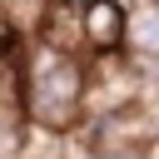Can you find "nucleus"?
<instances>
[{
  "label": "nucleus",
  "instance_id": "nucleus-1",
  "mask_svg": "<svg viewBox=\"0 0 159 159\" xmlns=\"http://www.w3.org/2000/svg\"><path fill=\"white\" fill-rule=\"evenodd\" d=\"M20 70V114L35 134L75 139L94 114V60L89 55H60L30 35L25 55L10 60Z\"/></svg>",
  "mask_w": 159,
  "mask_h": 159
},
{
  "label": "nucleus",
  "instance_id": "nucleus-2",
  "mask_svg": "<svg viewBox=\"0 0 159 159\" xmlns=\"http://www.w3.org/2000/svg\"><path fill=\"white\" fill-rule=\"evenodd\" d=\"M84 55L89 60L129 55V10L119 0H94L84 10Z\"/></svg>",
  "mask_w": 159,
  "mask_h": 159
},
{
  "label": "nucleus",
  "instance_id": "nucleus-3",
  "mask_svg": "<svg viewBox=\"0 0 159 159\" xmlns=\"http://www.w3.org/2000/svg\"><path fill=\"white\" fill-rule=\"evenodd\" d=\"M129 55L144 65H159V5L154 0L129 10Z\"/></svg>",
  "mask_w": 159,
  "mask_h": 159
},
{
  "label": "nucleus",
  "instance_id": "nucleus-4",
  "mask_svg": "<svg viewBox=\"0 0 159 159\" xmlns=\"http://www.w3.org/2000/svg\"><path fill=\"white\" fill-rule=\"evenodd\" d=\"M45 10H50V0H0V15H5L20 35H35L40 20H45Z\"/></svg>",
  "mask_w": 159,
  "mask_h": 159
},
{
  "label": "nucleus",
  "instance_id": "nucleus-5",
  "mask_svg": "<svg viewBox=\"0 0 159 159\" xmlns=\"http://www.w3.org/2000/svg\"><path fill=\"white\" fill-rule=\"evenodd\" d=\"M84 159H154V149H94Z\"/></svg>",
  "mask_w": 159,
  "mask_h": 159
},
{
  "label": "nucleus",
  "instance_id": "nucleus-6",
  "mask_svg": "<svg viewBox=\"0 0 159 159\" xmlns=\"http://www.w3.org/2000/svg\"><path fill=\"white\" fill-rule=\"evenodd\" d=\"M50 5H65V10H89L94 0H50Z\"/></svg>",
  "mask_w": 159,
  "mask_h": 159
},
{
  "label": "nucleus",
  "instance_id": "nucleus-7",
  "mask_svg": "<svg viewBox=\"0 0 159 159\" xmlns=\"http://www.w3.org/2000/svg\"><path fill=\"white\" fill-rule=\"evenodd\" d=\"M154 5H159V0H154Z\"/></svg>",
  "mask_w": 159,
  "mask_h": 159
}]
</instances>
